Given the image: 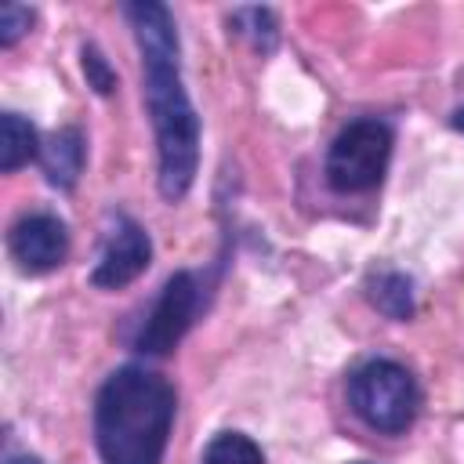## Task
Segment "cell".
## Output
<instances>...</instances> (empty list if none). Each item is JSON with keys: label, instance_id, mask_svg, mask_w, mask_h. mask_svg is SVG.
Returning <instances> with one entry per match:
<instances>
[{"label": "cell", "instance_id": "6da1fadb", "mask_svg": "<svg viewBox=\"0 0 464 464\" xmlns=\"http://www.w3.org/2000/svg\"><path fill=\"white\" fill-rule=\"evenodd\" d=\"M138 54H141V98L156 134V185L167 203L188 196L199 170V116L181 80V40L167 4L138 0L123 7Z\"/></svg>", "mask_w": 464, "mask_h": 464}, {"label": "cell", "instance_id": "7a4b0ae2", "mask_svg": "<svg viewBox=\"0 0 464 464\" xmlns=\"http://www.w3.org/2000/svg\"><path fill=\"white\" fill-rule=\"evenodd\" d=\"M178 413L174 384L138 362L116 366L94 399V442L102 464H163Z\"/></svg>", "mask_w": 464, "mask_h": 464}, {"label": "cell", "instance_id": "3957f363", "mask_svg": "<svg viewBox=\"0 0 464 464\" xmlns=\"http://www.w3.org/2000/svg\"><path fill=\"white\" fill-rule=\"evenodd\" d=\"M348 406L366 428L402 435L420 413V388L402 362L370 359L348 377Z\"/></svg>", "mask_w": 464, "mask_h": 464}, {"label": "cell", "instance_id": "277c9868", "mask_svg": "<svg viewBox=\"0 0 464 464\" xmlns=\"http://www.w3.org/2000/svg\"><path fill=\"white\" fill-rule=\"evenodd\" d=\"M392 145H395V134L377 116H359L344 123L326 149V163H323L326 185L341 196L373 192L388 174Z\"/></svg>", "mask_w": 464, "mask_h": 464}, {"label": "cell", "instance_id": "5b68a950", "mask_svg": "<svg viewBox=\"0 0 464 464\" xmlns=\"http://www.w3.org/2000/svg\"><path fill=\"white\" fill-rule=\"evenodd\" d=\"M196 312H199V279L192 272H174L163 283L152 312L145 315V323L134 337V348L141 355H156V359L174 352L178 341L196 323Z\"/></svg>", "mask_w": 464, "mask_h": 464}, {"label": "cell", "instance_id": "8992f818", "mask_svg": "<svg viewBox=\"0 0 464 464\" xmlns=\"http://www.w3.org/2000/svg\"><path fill=\"white\" fill-rule=\"evenodd\" d=\"M149 265H152V239H149V232L134 218L116 214L112 228L105 232L102 254H98V261L91 268V286H98V290H123Z\"/></svg>", "mask_w": 464, "mask_h": 464}, {"label": "cell", "instance_id": "52a82bcc", "mask_svg": "<svg viewBox=\"0 0 464 464\" xmlns=\"http://www.w3.org/2000/svg\"><path fill=\"white\" fill-rule=\"evenodd\" d=\"M7 246H11V257L22 272H51L65 261L69 254V228L58 214H25L14 221L11 236H7Z\"/></svg>", "mask_w": 464, "mask_h": 464}, {"label": "cell", "instance_id": "ba28073f", "mask_svg": "<svg viewBox=\"0 0 464 464\" xmlns=\"http://www.w3.org/2000/svg\"><path fill=\"white\" fill-rule=\"evenodd\" d=\"M83 156H87V145H83L80 127H62V130H54V134L40 145V167H44L47 185L69 192V188L80 181Z\"/></svg>", "mask_w": 464, "mask_h": 464}, {"label": "cell", "instance_id": "9c48e42d", "mask_svg": "<svg viewBox=\"0 0 464 464\" xmlns=\"http://www.w3.org/2000/svg\"><path fill=\"white\" fill-rule=\"evenodd\" d=\"M33 156H40L36 127L25 116H18V112H4L0 116V170L4 174H14Z\"/></svg>", "mask_w": 464, "mask_h": 464}, {"label": "cell", "instance_id": "30bf717a", "mask_svg": "<svg viewBox=\"0 0 464 464\" xmlns=\"http://www.w3.org/2000/svg\"><path fill=\"white\" fill-rule=\"evenodd\" d=\"M366 294L377 304V312H384L388 319H410L413 315V283L402 272H373L366 279Z\"/></svg>", "mask_w": 464, "mask_h": 464}, {"label": "cell", "instance_id": "8fae6325", "mask_svg": "<svg viewBox=\"0 0 464 464\" xmlns=\"http://www.w3.org/2000/svg\"><path fill=\"white\" fill-rule=\"evenodd\" d=\"M203 464H265V453L243 431H218L203 450Z\"/></svg>", "mask_w": 464, "mask_h": 464}, {"label": "cell", "instance_id": "7c38bea8", "mask_svg": "<svg viewBox=\"0 0 464 464\" xmlns=\"http://www.w3.org/2000/svg\"><path fill=\"white\" fill-rule=\"evenodd\" d=\"M228 25L246 36L257 51H272L276 47V36H279V25H276V14L268 7H236L228 14Z\"/></svg>", "mask_w": 464, "mask_h": 464}, {"label": "cell", "instance_id": "4fadbf2b", "mask_svg": "<svg viewBox=\"0 0 464 464\" xmlns=\"http://www.w3.org/2000/svg\"><path fill=\"white\" fill-rule=\"evenodd\" d=\"M80 65H83L87 87H94L98 94H112V91H116V69L109 65V58H105L94 44H83V51H80Z\"/></svg>", "mask_w": 464, "mask_h": 464}, {"label": "cell", "instance_id": "5bb4252c", "mask_svg": "<svg viewBox=\"0 0 464 464\" xmlns=\"http://www.w3.org/2000/svg\"><path fill=\"white\" fill-rule=\"evenodd\" d=\"M33 25V11L25 4H4L0 7V47H14Z\"/></svg>", "mask_w": 464, "mask_h": 464}, {"label": "cell", "instance_id": "9a60e30c", "mask_svg": "<svg viewBox=\"0 0 464 464\" xmlns=\"http://www.w3.org/2000/svg\"><path fill=\"white\" fill-rule=\"evenodd\" d=\"M4 464H40L36 457H29V453H14V457H7Z\"/></svg>", "mask_w": 464, "mask_h": 464}, {"label": "cell", "instance_id": "2e32d148", "mask_svg": "<svg viewBox=\"0 0 464 464\" xmlns=\"http://www.w3.org/2000/svg\"><path fill=\"white\" fill-rule=\"evenodd\" d=\"M453 127H457V130H464V109H460V112L453 116Z\"/></svg>", "mask_w": 464, "mask_h": 464}]
</instances>
